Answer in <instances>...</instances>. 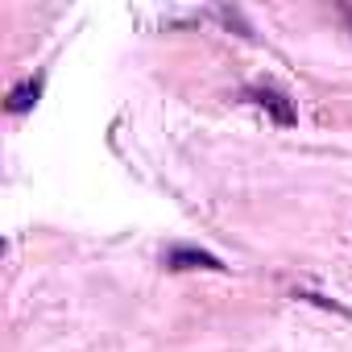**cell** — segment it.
<instances>
[{"mask_svg":"<svg viewBox=\"0 0 352 352\" xmlns=\"http://www.w3.org/2000/svg\"><path fill=\"white\" fill-rule=\"evenodd\" d=\"M249 96H253V104H257V108H265L282 129H290V124H294V104H290V96H286L282 87L265 83V87H253Z\"/></svg>","mask_w":352,"mask_h":352,"instance_id":"obj_1","label":"cell"},{"mask_svg":"<svg viewBox=\"0 0 352 352\" xmlns=\"http://www.w3.org/2000/svg\"><path fill=\"white\" fill-rule=\"evenodd\" d=\"M166 270H212V274H224L228 265H224L216 253H204V249H187V245H179V249H170V253H166Z\"/></svg>","mask_w":352,"mask_h":352,"instance_id":"obj_2","label":"cell"},{"mask_svg":"<svg viewBox=\"0 0 352 352\" xmlns=\"http://www.w3.org/2000/svg\"><path fill=\"white\" fill-rule=\"evenodd\" d=\"M38 96H42V79H30V83L13 87L9 91V112H25L30 104H38Z\"/></svg>","mask_w":352,"mask_h":352,"instance_id":"obj_3","label":"cell"},{"mask_svg":"<svg viewBox=\"0 0 352 352\" xmlns=\"http://www.w3.org/2000/svg\"><path fill=\"white\" fill-rule=\"evenodd\" d=\"M298 298H307V302H315V307H327V311H336V315L352 319V311H348V307H340V302H331V298H323V294H298Z\"/></svg>","mask_w":352,"mask_h":352,"instance_id":"obj_4","label":"cell"}]
</instances>
